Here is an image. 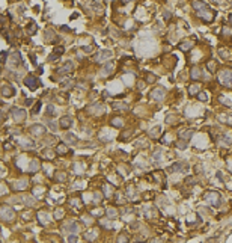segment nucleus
<instances>
[{
    "mask_svg": "<svg viewBox=\"0 0 232 243\" xmlns=\"http://www.w3.org/2000/svg\"><path fill=\"white\" fill-rule=\"evenodd\" d=\"M199 100H207V97H205V94H199Z\"/></svg>",
    "mask_w": 232,
    "mask_h": 243,
    "instance_id": "obj_34",
    "label": "nucleus"
},
{
    "mask_svg": "<svg viewBox=\"0 0 232 243\" xmlns=\"http://www.w3.org/2000/svg\"><path fill=\"white\" fill-rule=\"evenodd\" d=\"M122 2H124V3H127V2H130V0H122Z\"/></svg>",
    "mask_w": 232,
    "mask_h": 243,
    "instance_id": "obj_36",
    "label": "nucleus"
},
{
    "mask_svg": "<svg viewBox=\"0 0 232 243\" xmlns=\"http://www.w3.org/2000/svg\"><path fill=\"white\" fill-rule=\"evenodd\" d=\"M107 214L109 216H116V210H107Z\"/></svg>",
    "mask_w": 232,
    "mask_h": 243,
    "instance_id": "obj_31",
    "label": "nucleus"
},
{
    "mask_svg": "<svg viewBox=\"0 0 232 243\" xmlns=\"http://www.w3.org/2000/svg\"><path fill=\"white\" fill-rule=\"evenodd\" d=\"M179 48L183 50V52H187L188 48H191V42L190 41H185V42H181L179 44Z\"/></svg>",
    "mask_w": 232,
    "mask_h": 243,
    "instance_id": "obj_15",
    "label": "nucleus"
},
{
    "mask_svg": "<svg viewBox=\"0 0 232 243\" xmlns=\"http://www.w3.org/2000/svg\"><path fill=\"white\" fill-rule=\"evenodd\" d=\"M14 88H12V86H8V85H3L2 86V97H12V95H14Z\"/></svg>",
    "mask_w": 232,
    "mask_h": 243,
    "instance_id": "obj_10",
    "label": "nucleus"
},
{
    "mask_svg": "<svg viewBox=\"0 0 232 243\" xmlns=\"http://www.w3.org/2000/svg\"><path fill=\"white\" fill-rule=\"evenodd\" d=\"M30 133H32L33 136H41V134L45 133V127H42V125H39V124H36V125L30 127Z\"/></svg>",
    "mask_w": 232,
    "mask_h": 243,
    "instance_id": "obj_8",
    "label": "nucleus"
},
{
    "mask_svg": "<svg viewBox=\"0 0 232 243\" xmlns=\"http://www.w3.org/2000/svg\"><path fill=\"white\" fill-rule=\"evenodd\" d=\"M218 80H220L223 85H231L232 83V73L231 71H222L220 75H218Z\"/></svg>",
    "mask_w": 232,
    "mask_h": 243,
    "instance_id": "obj_4",
    "label": "nucleus"
},
{
    "mask_svg": "<svg viewBox=\"0 0 232 243\" xmlns=\"http://www.w3.org/2000/svg\"><path fill=\"white\" fill-rule=\"evenodd\" d=\"M67 140H68V142H72V144H77V137L74 136V134H67Z\"/></svg>",
    "mask_w": 232,
    "mask_h": 243,
    "instance_id": "obj_23",
    "label": "nucleus"
},
{
    "mask_svg": "<svg viewBox=\"0 0 232 243\" xmlns=\"http://www.w3.org/2000/svg\"><path fill=\"white\" fill-rule=\"evenodd\" d=\"M170 17H172V14H170L169 11H166V12H164V18H166V20H170Z\"/></svg>",
    "mask_w": 232,
    "mask_h": 243,
    "instance_id": "obj_29",
    "label": "nucleus"
},
{
    "mask_svg": "<svg viewBox=\"0 0 232 243\" xmlns=\"http://www.w3.org/2000/svg\"><path fill=\"white\" fill-rule=\"evenodd\" d=\"M39 107H41V101H38L36 106L32 109V113H38V112H39Z\"/></svg>",
    "mask_w": 232,
    "mask_h": 243,
    "instance_id": "obj_25",
    "label": "nucleus"
},
{
    "mask_svg": "<svg viewBox=\"0 0 232 243\" xmlns=\"http://www.w3.org/2000/svg\"><path fill=\"white\" fill-rule=\"evenodd\" d=\"M47 113L50 115V116H53V115H54V109H53V106H48V107H47Z\"/></svg>",
    "mask_w": 232,
    "mask_h": 243,
    "instance_id": "obj_28",
    "label": "nucleus"
},
{
    "mask_svg": "<svg viewBox=\"0 0 232 243\" xmlns=\"http://www.w3.org/2000/svg\"><path fill=\"white\" fill-rule=\"evenodd\" d=\"M38 168H39V162H36V160H35V162L30 163V171H32V172H36Z\"/></svg>",
    "mask_w": 232,
    "mask_h": 243,
    "instance_id": "obj_21",
    "label": "nucleus"
},
{
    "mask_svg": "<svg viewBox=\"0 0 232 243\" xmlns=\"http://www.w3.org/2000/svg\"><path fill=\"white\" fill-rule=\"evenodd\" d=\"M44 156H48V159L51 160V159H54V152L47 148V150H44Z\"/></svg>",
    "mask_w": 232,
    "mask_h": 243,
    "instance_id": "obj_22",
    "label": "nucleus"
},
{
    "mask_svg": "<svg viewBox=\"0 0 232 243\" xmlns=\"http://www.w3.org/2000/svg\"><path fill=\"white\" fill-rule=\"evenodd\" d=\"M27 30H29V33H30V35H33V33H35V32L38 30V27H36V24L30 21V23H29V26H27Z\"/></svg>",
    "mask_w": 232,
    "mask_h": 243,
    "instance_id": "obj_17",
    "label": "nucleus"
},
{
    "mask_svg": "<svg viewBox=\"0 0 232 243\" xmlns=\"http://www.w3.org/2000/svg\"><path fill=\"white\" fill-rule=\"evenodd\" d=\"M20 59H21V55H20V53H14V55H11V58H9V60H11L12 65H18V63H20Z\"/></svg>",
    "mask_w": 232,
    "mask_h": 243,
    "instance_id": "obj_13",
    "label": "nucleus"
},
{
    "mask_svg": "<svg viewBox=\"0 0 232 243\" xmlns=\"http://www.w3.org/2000/svg\"><path fill=\"white\" fill-rule=\"evenodd\" d=\"M15 216V213H14V210H12L11 207H2V217H3V221H12V217Z\"/></svg>",
    "mask_w": 232,
    "mask_h": 243,
    "instance_id": "obj_6",
    "label": "nucleus"
},
{
    "mask_svg": "<svg viewBox=\"0 0 232 243\" xmlns=\"http://www.w3.org/2000/svg\"><path fill=\"white\" fill-rule=\"evenodd\" d=\"M112 70H113V62H109L107 65H106L104 68H102V74H109Z\"/></svg>",
    "mask_w": 232,
    "mask_h": 243,
    "instance_id": "obj_18",
    "label": "nucleus"
},
{
    "mask_svg": "<svg viewBox=\"0 0 232 243\" xmlns=\"http://www.w3.org/2000/svg\"><path fill=\"white\" fill-rule=\"evenodd\" d=\"M24 85H27V88H30L32 91H35V89L39 88V80L35 79V75H27V77L24 79Z\"/></svg>",
    "mask_w": 232,
    "mask_h": 243,
    "instance_id": "obj_2",
    "label": "nucleus"
},
{
    "mask_svg": "<svg viewBox=\"0 0 232 243\" xmlns=\"http://www.w3.org/2000/svg\"><path fill=\"white\" fill-rule=\"evenodd\" d=\"M54 216H56V219H62V216H63V210H56V211H54Z\"/></svg>",
    "mask_w": 232,
    "mask_h": 243,
    "instance_id": "obj_26",
    "label": "nucleus"
},
{
    "mask_svg": "<svg viewBox=\"0 0 232 243\" xmlns=\"http://www.w3.org/2000/svg\"><path fill=\"white\" fill-rule=\"evenodd\" d=\"M11 113H12V116H14V119L15 121H24V118H26V112H24V109H18V107H12L11 109Z\"/></svg>",
    "mask_w": 232,
    "mask_h": 243,
    "instance_id": "obj_3",
    "label": "nucleus"
},
{
    "mask_svg": "<svg viewBox=\"0 0 232 243\" xmlns=\"http://www.w3.org/2000/svg\"><path fill=\"white\" fill-rule=\"evenodd\" d=\"M57 58H59V56H57L56 53H53V55H50V56H48V60H54V59H57Z\"/></svg>",
    "mask_w": 232,
    "mask_h": 243,
    "instance_id": "obj_30",
    "label": "nucleus"
},
{
    "mask_svg": "<svg viewBox=\"0 0 232 243\" xmlns=\"http://www.w3.org/2000/svg\"><path fill=\"white\" fill-rule=\"evenodd\" d=\"M112 56V52L110 50H101V52H98L97 55H95V60L97 62H101L102 59H107V58H110Z\"/></svg>",
    "mask_w": 232,
    "mask_h": 243,
    "instance_id": "obj_9",
    "label": "nucleus"
},
{
    "mask_svg": "<svg viewBox=\"0 0 232 243\" xmlns=\"http://www.w3.org/2000/svg\"><path fill=\"white\" fill-rule=\"evenodd\" d=\"M179 136H181L183 139H188V137H191V132H183V134H179Z\"/></svg>",
    "mask_w": 232,
    "mask_h": 243,
    "instance_id": "obj_24",
    "label": "nucleus"
},
{
    "mask_svg": "<svg viewBox=\"0 0 232 243\" xmlns=\"http://www.w3.org/2000/svg\"><path fill=\"white\" fill-rule=\"evenodd\" d=\"M198 91V86H193V88H190V94H195Z\"/></svg>",
    "mask_w": 232,
    "mask_h": 243,
    "instance_id": "obj_32",
    "label": "nucleus"
},
{
    "mask_svg": "<svg viewBox=\"0 0 232 243\" xmlns=\"http://www.w3.org/2000/svg\"><path fill=\"white\" fill-rule=\"evenodd\" d=\"M56 180L65 181V180H67V174H65V172H62V171H60V172H57V174H56Z\"/></svg>",
    "mask_w": 232,
    "mask_h": 243,
    "instance_id": "obj_20",
    "label": "nucleus"
},
{
    "mask_svg": "<svg viewBox=\"0 0 232 243\" xmlns=\"http://www.w3.org/2000/svg\"><path fill=\"white\" fill-rule=\"evenodd\" d=\"M71 125H72V119H71V116H62V118L59 119V127H60V129H63V130L69 129Z\"/></svg>",
    "mask_w": 232,
    "mask_h": 243,
    "instance_id": "obj_7",
    "label": "nucleus"
},
{
    "mask_svg": "<svg viewBox=\"0 0 232 243\" xmlns=\"http://www.w3.org/2000/svg\"><path fill=\"white\" fill-rule=\"evenodd\" d=\"M71 71H72V63H71V62H67L65 65L60 67V68L57 70L59 74H68V73H71Z\"/></svg>",
    "mask_w": 232,
    "mask_h": 243,
    "instance_id": "obj_12",
    "label": "nucleus"
},
{
    "mask_svg": "<svg viewBox=\"0 0 232 243\" xmlns=\"http://www.w3.org/2000/svg\"><path fill=\"white\" fill-rule=\"evenodd\" d=\"M54 53H56L57 56H60V55L63 53V47H56V48H54Z\"/></svg>",
    "mask_w": 232,
    "mask_h": 243,
    "instance_id": "obj_27",
    "label": "nucleus"
},
{
    "mask_svg": "<svg viewBox=\"0 0 232 243\" xmlns=\"http://www.w3.org/2000/svg\"><path fill=\"white\" fill-rule=\"evenodd\" d=\"M56 151L59 152V156H67V154H69V148L65 145V144H59L57 145V148H56Z\"/></svg>",
    "mask_w": 232,
    "mask_h": 243,
    "instance_id": "obj_11",
    "label": "nucleus"
},
{
    "mask_svg": "<svg viewBox=\"0 0 232 243\" xmlns=\"http://www.w3.org/2000/svg\"><path fill=\"white\" fill-rule=\"evenodd\" d=\"M178 148L184 150V148H185V144H184V142H178Z\"/></svg>",
    "mask_w": 232,
    "mask_h": 243,
    "instance_id": "obj_33",
    "label": "nucleus"
},
{
    "mask_svg": "<svg viewBox=\"0 0 232 243\" xmlns=\"http://www.w3.org/2000/svg\"><path fill=\"white\" fill-rule=\"evenodd\" d=\"M45 35H48V38H45L47 40V42H56V33L53 32V30H45Z\"/></svg>",
    "mask_w": 232,
    "mask_h": 243,
    "instance_id": "obj_14",
    "label": "nucleus"
},
{
    "mask_svg": "<svg viewBox=\"0 0 232 243\" xmlns=\"http://www.w3.org/2000/svg\"><path fill=\"white\" fill-rule=\"evenodd\" d=\"M5 59H6V53L3 52V53H2V62H5Z\"/></svg>",
    "mask_w": 232,
    "mask_h": 243,
    "instance_id": "obj_35",
    "label": "nucleus"
},
{
    "mask_svg": "<svg viewBox=\"0 0 232 243\" xmlns=\"http://www.w3.org/2000/svg\"><path fill=\"white\" fill-rule=\"evenodd\" d=\"M164 95H166V91H164L163 88H155V89L151 92V97H152L154 100H157V101H161V100L164 98Z\"/></svg>",
    "mask_w": 232,
    "mask_h": 243,
    "instance_id": "obj_5",
    "label": "nucleus"
},
{
    "mask_svg": "<svg viewBox=\"0 0 232 243\" xmlns=\"http://www.w3.org/2000/svg\"><path fill=\"white\" fill-rule=\"evenodd\" d=\"M181 163H175V165H172L170 168H169V172H176V171H181Z\"/></svg>",
    "mask_w": 232,
    "mask_h": 243,
    "instance_id": "obj_19",
    "label": "nucleus"
},
{
    "mask_svg": "<svg viewBox=\"0 0 232 243\" xmlns=\"http://www.w3.org/2000/svg\"><path fill=\"white\" fill-rule=\"evenodd\" d=\"M112 125H115V127H122V125H124V119H121V118H113V119H112Z\"/></svg>",
    "mask_w": 232,
    "mask_h": 243,
    "instance_id": "obj_16",
    "label": "nucleus"
},
{
    "mask_svg": "<svg viewBox=\"0 0 232 243\" xmlns=\"http://www.w3.org/2000/svg\"><path fill=\"white\" fill-rule=\"evenodd\" d=\"M203 199L207 201L210 206H213V207L220 206V195H218L217 192H208V193H205Z\"/></svg>",
    "mask_w": 232,
    "mask_h": 243,
    "instance_id": "obj_1",
    "label": "nucleus"
}]
</instances>
